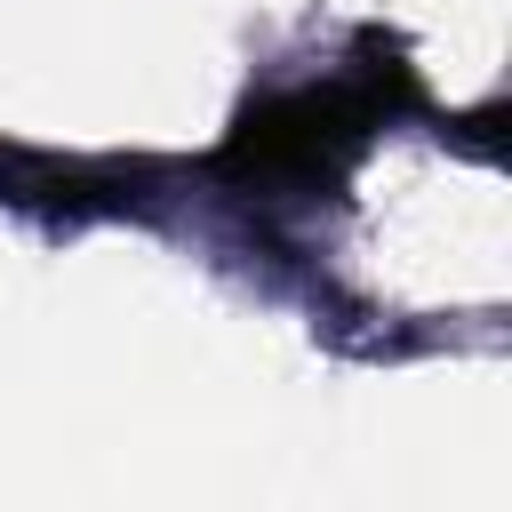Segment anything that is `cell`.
I'll return each mask as SVG.
<instances>
[{
	"label": "cell",
	"mask_w": 512,
	"mask_h": 512,
	"mask_svg": "<svg viewBox=\"0 0 512 512\" xmlns=\"http://www.w3.org/2000/svg\"><path fill=\"white\" fill-rule=\"evenodd\" d=\"M368 120H376V96H352V88L264 96L232 128L224 168H240V176H336L352 160V144L368 136Z\"/></svg>",
	"instance_id": "1"
}]
</instances>
